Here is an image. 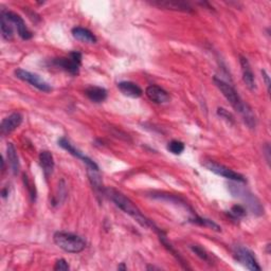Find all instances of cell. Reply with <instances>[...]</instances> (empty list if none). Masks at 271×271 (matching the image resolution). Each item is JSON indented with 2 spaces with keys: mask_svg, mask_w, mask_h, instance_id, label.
<instances>
[{
  "mask_svg": "<svg viewBox=\"0 0 271 271\" xmlns=\"http://www.w3.org/2000/svg\"><path fill=\"white\" fill-rule=\"evenodd\" d=\"M213 81L215 85L217 86V88L221 91V93L224 94V97L228 100L231 106L242 116L246 125L248 126L249 129H254L257 125L256 116H254L251 107L242 100L240 94H238L237 91L234 89V87L217 76H214Z\"/></svg>",
  "mask_w": 271,
  "mask_h": 271,
  "instance_id": "cell-1",
  "label": "cell"
},
{
  "mask_svg": "<svg viewBox=\"0 0 271 271\" xmlns=\"http://www.w3.org/2000/svg\"><path fill=\"white\" fill-rule=\"evenodd\" d=\"M104 195L107 196L111 202H113L119 209L122 210L127 215H130L138 224L144 228H153L155 230L157 227L151 220H149L144 214H143L129 197H126L119 191L113 188H105Z\"/></svg>",
  "mask_w": 271,
  "mask_h": 271,
  "instance_id": "cell-2",
  "label": "cell"
},
{
  "mask_svg": "<svg viewBox=\"0 0 271 271\" xmlns=\"http://www.w3.org/2000/svg\"><path fill=\"white\" fill-rule=\"evenodd\" d=\"M53 241L62 250L68 253H79L86 247V242L83 237L70 232H63V231L53 235Z\"/></svg>",
  "mask_w": 271,
  "mask_h": 271,
  "instance_id": "cell-3",
  "label": "cell"
},
{
  "mask_svg": "<svg viewBox=\"0 0 271 271\" xmlns=\"http://www.w3.org/2000/svg\"><path fill=\"white\" fill-rule=\"evenodd\" d=\"M229 190H230V193L232 194L234 197H237V198H241L243 202L246 203L247 206H248L249 210L256 215H263L265 212L264 210V206H263L262 203L260 202V199L252 194L250 191H248L247 189L241 187V186H235V185H232V183H230L229 185Z\"/></svg>",
  "mask_w": 271,
  "mask_h": 271,
  "instance_id": "cell-4",
  "label": "cell"
},
{
  "mask_svg": "<svg viewBox=\"0 0 271 271\" xmlns=\"http://www.w3.org/2000/svg\"><path fill=\"white\" fill-rule=\"evenodd\" d=\"M15 76L19 78L20 81H23L30 84L31 86L35 87V88L38 89L39 91L50 92L52 90V87L48 84L45 79H43L41 76L33 72H30V71L28 70L21 69V68L15 70Z\"/></svg>",
  "mask_w": 271,
  "mask_h": 271,
  "instance_id": "cell-5",
  "label": "cell"
},
{
  "mask_svg": "<svg viewBox=\"0 0 271 271\" xmlns=\"http://www.w3.org/2000/svg\"><path fill=\"white\" fill-rule=\"evenodd\" d=\"M203 165L208 169L209 171H211L212 173L218 175V176L224 177L226 179H229L231 181L234 182H245L246 179L241 175L240 173L234 172L233 170L229 169V167L222 165L220 163H217L212 160H206L203 162Z\"/></svg>",
  "mask_w": 271,
  "mask_h": 271,
  "instance_id": "cell-6",
  "label": "cell"
},
{
  "mask_svg": "<svg viewBox=\"0 0 271 271\" xmlns=\"http://www.w3.org/2000/svg\"><path fill=\"white\" fill-rule=\"evenodd\" d=\"M233 256L234 259L245 266L247 269H249L251 271H260L261 267L259 265V263L254 257V254L246 247L243 246H236L234 250H233Z\"/></svg>",
  "mask_w": 271,
  "mask_h": 271,
  "instance_id": "cell-7",
  "label": "cell"
},
{
  "mask_svg": "<svg viewBox=\"0 0 271 271\" xmlns=\"http://www.w3.org/2000/svg\"><path fill=\"white\" fill-rule=\"evenodd\" d=\"M81 63H82V54L77 51L71 52L68 58H61L53 61V64L55 66L64 69L72 75H76L78 73L79 67H81Z\"/></svg>",
  "mask_w": 271,
  "mask_h": 271,
  "instance_id": "cell-8",
  "label": "cell"
},
{
  "mask_svg": "<svg viewBox=\"0 0 271 271\" xmlns=\"http://www.w3.org/2000/svg\"><path fill=\"white\" fill-rule=\"evenodd\" d=\"M59 145L64 148L65 150H67L69 154H71L72 156L81 159V160L86 164L87 169H90V170H99V166L98 164L95 163L92 159H90L89 157H87L86 155H84L81 150L77 149L72 143H71L68 139H66L65 137H63L59 140Z\"/></svg>",
  "mask_w": 271,
  "mask_h": 271,
  "instance_id": "cell-9",
  "label": "cell"
},
{
  "mask_svg": "<svg viewBox=\"0 0 271 271\" xmlns=\"http://www.w3.org/2000/svg\"><path fill=\"white\" fill-rule=\"evenodd\" d=\"M2 13L4 14L7 20H9L12 25H15L18 35L22 39H25V41H29V39L32 38L33 34H32V32L26 26V22H25V20L22 19L21 16H19L18 14H16L14 12H10V11H2Z\"/></svg>",
  "mask_w": 271,
  "mask_h": 271,
  "instance_id": "cell-10",
  "label": "cell"
},
{
  "mask_svg": "<svg viewBox=\"0 0 271 271\" xmlns=\"http://www.w3.org/2000/svg\"><path fill=\"white\" fill-rule=\"evenodd\" d=\"M150 4L161 7V9L171 10V11H179V12H192L193 7L190 2L181 1V0H155L150 1Z\"/></svg>",
  "mask_w": 271,
  "mask_h": 271,
  "instance_id": "cell-11",
  "label": "cell"
},
{
  "mask_svg": "<svg viewBox=\"0 0 271 271\" xmlns=\"http://www.w3.org/2000/svg\"><path fill=\"white\" fill-rule=\"evenodd\" d=\"M23 120V117L20 113H13L9 117L4 118L1 125H0V133L2 136L9 135L15 130H17L18 127L21 125Z\"/></svg>",
  "mask_w": 271,
  "mask_h": 271,
  "instance_id": "cell-12",
  "label": "cell"
},
{
  "mask_svg": "<svg viewBox=\"0 0 271 271\" xmlns=\"http://www.w3.org/2000/svg\"><path fill=\"white\" fill-rule=\"evenodd\" d=\"M145 94L151 102L156 103V104H164V103L170 102L171 99L169 92L158 85H149L145 90Z\"/></svg>",
  "mask_w": 271,
  "mask_h": 271,
  "instance_id": "cell-13",
  "label": "cell"
},
{
  "mask_svg": "<svg viewBox=\"0 0 271 271\" xmlns=\"http://www.w3.org/2000/svg\"><path fill=\"white\" fill-rule=\"evenodd\" d=\"M240 64H241V67H242L243 81H244L245 85L248 87L250 90H256L257 89L256 77H254V73H253L252 68L250 66L249 61L244 57H241Z\"/></svg>",
  "mask_w": 271,
  "mask_h": 271,
  "instance_id": "cell-14",
  "label": "cell"
},
{
  "mask_svg": "<svg viewBox=\"0 0 271 271\" xmlns=\"http://www.w3.org/2000/svg\"><path fill=\"white\" fill-rule=\"evenodd\" d=\"M39 164H41V167L43 169L45 177L48 178L51 176L53 170H54V158L53 155L48 150H43L41 154H39Z\"/></svg>",
  "mask_w": 271,
  "mask_h": 271,
  "instance_id": "cell-15",
  "label": "cell"
},
{
  "mask_svg": "<svg viewBox=\"0 0 271 271\" xmlns=\"http://www.w3.org/2000/svg\"><path fill=\"white\" fill-rule=\"evenodd\" d=\"M118 88L119 90H120L124 95H126V97H130V98H134V99H137V98H140L143 91L142 89L140 88V87L136 84V83H133V82H121L118 84Z\"/></svg>",
  "mask_w": 271,
  "mask_h": 271,
  "instance_id": "cell-16",
  "label": "cell"
},
{
  "mask_svg": "<svg viewBox=\"0 0 271 271\" xmlns=\"http://www.w3.org/2000/svg\"><path fill=\"white\" fill-rule=\"evenodd\" d=\"M86 97L93 103H102L107 99V91L99 86H90L85 90Z\"/></svg>",
  "mask_w": 271,
  "mask_h": 271,
  "instance_id": "cell-17",
  "label": "cell"
},
{
  "mask_svg": "<svg viewBox=\"0 0 271 271\" xmlns=\"http://www.w3.org/2000/svg\"><path fill=\"white\" fill-rule=\"evenodd\" d=\"M72 35L75 39L79 42H83L86 44H95L97 43V37L92 33V32L86 28L75 27L72 29Z\"/></svg>",
  "mask_w": 271,
  "mask_h": 271,
  "instance_id": "cell-18",
  "label": "cell"
},
{
  "mask_svg": "<svg viewBox=\"0 0 271 271\" xmlns=\"http://www.w3.org/2000/svg\"><path fill=\"white\" fill-rule=\"evenodd\" d=\"M6 157H7V162H9L10 164L12 173L14 175H17L20 171V162H19L17 151H16V148L13 143H9L6 146Z\"/></svg>",
  "mask_w": 271,
  "mask_h": 271,
  "instance_id": "cell-19",
  "label": "cell"
},
{
  "mask_svg": "<svg viewBox=\"0 0 271 271\" xmlns=\"http://www.w3.org/2000/svg\"><path fill=\"white\" fill-rule=\"evenodd\" d=\"M151 197L155 198V199H159V201H165V202H169V203H173L182 205V206H185L186 209H188L192 213H194V211L191 209V206L185 201H183L182 198H180L177 195L165 194V193H153V194H151Z\"/></svg>",
  "mask_w": 271,
  "mask_h": 271,
  "instance_id": "cell-20",
  "label": "cell"
},
{
  "mask_svg": "<svg viewBox=\"0 0 271 271\" xmlns=\"http://www.w3.org/2000/svg\"><path fill=\"white\" fill-rule=\"evenodd\" d=\"M0 27H1V34L5 41H12L14 37V31L12 23L7 20L4 14L1 12V17H0Z\"/></svg>",
  "mask_w": 271,
  "mask_h": 271,
  "instance_id": "cell-21",
  "label": "cell"
},
{
  "mask_svg": "<svg viewBox=\"0 0 271 271\" xmlns=\"http://www.w3.org/2000/svg\"><path fill=\"white\" fill-rule=\"evenodd\" d=\"M190 222H192V224H196L198 226L208 227V228H211V229H213L215 231H220V227L217 224H215L214 221H212L210 219H206V218L195 216L194 218H191L190 219Z\"/></svg>",
  "mask_w": 271,
  "mask_h": 271,
  "instance_id": "cell-22",
  "label": "cell"
},
{
  "mask_svg": "<svg viewBox=\"0 0 271 271\" xmlns=\"http://www.w3.org/2000/svg\"><path fill=\"white\" fill-rule=\"evenodd\" d=\"M185 148H186L185 144L178 140H173L169 143V145H167V149H169L174 155H180L182 151L185 150Z\"/></svg>",
  "mask_w": 271,
  "mask_h": 271,
  "instance_id": "cell-23",
  "label": "cell"
},
{
  "mask_svg": "<svg viewBox=\"0 0 271 271\" xmlns=\"http://www.w3.org/2000/svg\"><path fill=\"white\" fill-rule=\"evenodd\" d=\"M229 215L234 219H240L246 215V209L241 204L233 205L232 208H231V210L229 211Z\"/></svg>",
  "mask_w": 271,
  "mask_h": 271,
  "instance_id": "cell-24",
  "label": "cell"
},
{
  "mask_svg": "<svg viewBox=\"0 0 271 271\" xmlns=\"http://www.w3.org/2000/svg\"><path fill=\"white\" fill-rule=\"evenodd\" d=\"M191 249H192V251L196 254V256L201 258L202 260H204V261L209 260L208 253H206V251L203 248V247L197 246V245H193V246H191Z\"/></svg>",
  "mask_w": 271,
  "mask_h": 271,
  "instance_id": "cell-25",
  "label": "cell"
},
{
  "mask_svg": "<svg viewBox=\"0 0 271 271\" xmlns=\"http://www.w3.org/2000/svg\"><path fill=\"white\" fill-rule=\"evenodd\" d=\"M217 114L220 118L225 119V120L229 123H233L234 122V117L232 116V114L229 113L228 110H226L225 108H218L217 109Z\"/></svg>",
  "mask_w": 271,
  "mask_h": 271,
  "instance_id": "cell-26",
  "label": "cell"
},
{
  "mask_svg": "<svg viewBox=\"0 0 271 271\" xmlns=\"http://www.w3.org/2000/svg\"><path fill=\"white\" fill-rule=\"evenodd\" d=\"M69 264L67 263L66 260L64 259H60L58 260L57 262H55V265H54V270L55 271H67L69 270Z\"/></svg>",
  "mask_w": 271,
  "mask_h": 271,
  "instance_id": "cell-27",
  "label": "cell"
},
{
  "mask_svg": "<svg viewBox=\"0 0 271 271\" xmlns=\"http://www.w3.org/2000/svg\"><path fill=\"white\" fill-rule=\"evenodd\" d=\"M262 75H263V78H264V81H265L267 90H268V92H270V77H269V74L267 73L266 70H262Z\"/></svg>",
  "mask_w": 271,
  "mask_h": 271,
  "instance_id": "cell-28",
  "label": "cell"
},
{
  "mask_svg": "<svg viewBox=\"0 0 271 271\" xmlns=\"http://www.w3.org/2000/svg\"><path fill=\"white\" fill-rule=\"evenodd\" d=\"M265 150H266V155H267V157H266V160H267V162L269 163L270 162V157H269V154H270V146H269V144H266V146H265Z\"/></svg>",
  "mask_w": 271,
  "mask_h": 271,
  "instance_id": "cell-29",
  "label": "cell"
},
{
  "mask_svg": "<svg viewBox=\"0 0 271 271\" xmlns=\"http://www.w3.org/2000/svg\"><path fill=\"white\" fill-rule=\"evenodd\" d=\"M118 269H119V270H120V269H124V270H126V267L124 266V264H122L121 266H119V267H118Z\"/></svg>",
  "mask_w": 271,
  "mask_h": 271,
  "instance_id": "cell-30",
  "label": "cell"
}]
</instances>
